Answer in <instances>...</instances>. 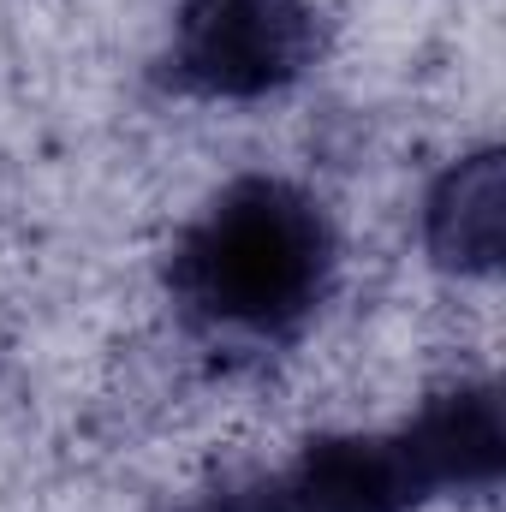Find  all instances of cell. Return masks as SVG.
Instances as JSON below:
<instances>
[{"mask_svg":"<svg viewBox=\"0 0 506 512\" xmlns=\"http://www.w3.org/2000/svg\"><path fill=\"white\" fill-rule=\"evenodd\" d=\"M435 280H489L501 251V155L489 143L459 149L417 209Z\"/></svg>","mask_w":506,"mask_h":512,"instance_id":"2","label":"cell"},{"mask_svg":"<svg viewBox=\"0 0 506 512\" xmlns=\"http://www.w3.org/2000/svg\"><path fill=\"white\" fill-rule=\"evenodd\" d=\"M346 280L334 209L304 185L251 173L209 191L173 233L167 298L173 322L203 340H292Z\"/></svg>","mask_w":506,"mask_h":512,"instance_id":"1","label":"cell"}]
</instances>
